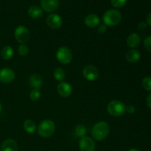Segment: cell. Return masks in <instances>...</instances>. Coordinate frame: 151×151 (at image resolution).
I'll list each match as a JSON object with an SVG mask.
<instances>
[{
    "label": "cell",
    "instance_id": "obj_1",
    "mask_svg": "<svg viewBox=\"0 0 151 151\" xmlns=\"http://www.w3.org/2000/svg\"><path fill=\"white\" fill-rule=\"evenodd\" d=\"M110 126L105 121L97 122L91 128V136L97 141H102L109 136Z\"/></svg>",
    "mask_w": 151,
    "mask_h": 151
},
{
    "label": "cell",
    "instance_id": "obj_2",
    "mask_svg": "<svg viewBox=\"0 0 151 151\" xmlns=\"http://www.w3.org/2000/svg\"><path fill=\"white\" fill-rule=\"evenodd\" d=\"M37 130L38 135L44 138H49L54 134L55 131V125L53 121L45 119L39 124Z\"/></svg>",
    "mask_w": 151,
    "mask_h": 151
},
{
    "label": "cell",
    "instance_id": "obj_3",
    "mask_svg": "<svg viewBox=\"0 0 151 151\" xmlns=\"http://www.w3.org/2000/svg\"><path fill=\"white\" fill-rule=\"evenodd\" d=\"M103 20L106 26H116L122 20V14L116 10H109L103 14Z\"/></svg>",
    "mask_w": 151,
    "mask_h": 151
},
{
    "label": "cell",
    "instance_id": "obj_4",
    "mask_svg": "<svg viewBox=\"0 0 151 151\" xmlns=\"http://www.w3.org/2000/svg\"><path fill=\"white\" fill-rule=\"evenodd\" d=\"M126 106L119 100H113L107 106V111L111 116H120L125 113Z\"/></svg>",
    "mask_w": 151,
    "mask_h": 151
},
{
    "label": "cell",
    "instance_id": "obj_5",
    "mask_svg": "<svg viewBox=\"0 0 151 151\" xmlns=\"http://www.w3.org/2000/svg\"><path fill=\"white\" fill-rule=\"evenodd\" d=\"M56 58L63 64H68L72 60V51L66 47H60L56 52Z\"/></svg>",
    "mask_w": 151,
    "mask_h": 151
},
{
    "label": "cell",
    "instance_id": "obj_6",
    "mask_svg": "<svg viewBox=\"0 0 151 151\" xmlns=\"http://www.w3.org/2000/svg\"><path fill=\"white\" fill-rule=\"evenodd\" d=\"M15 38L19 43L25 44L29 41V32L27 28L24 26H18L14 32Z\"/></svg>",
    "mask_w": 151,
    "mask_h": 151
},
{
    "label": "cell",
    "instance_id": "obj_7",
    "mask_svg": "<svg viewBox=\"0 0 151 151\" xmlns=\"http://www.w3.org/2000/svg\"><path fill=\"white\" fill-rule=\"evenodd\" d=\"M83 73L84 78L88 80V81H95L99 77L98 69L93 65H87V66H86L84 67L83 71Z\"/></svg>",
    "mask_w": 151,
    "mask_h": 151
},
{
    "label": "cell",
    "instance_id": "obj_8",
    "mask_svg": "<svg viewBox=\"0 0 151 151\" xmlns=\"http://www.w3.org/2000/svg\"><path fill=\"white\" fill-rule=\"evenodd\" d=\"M15 72L10 68L0 69V81L3 83H10L15 79Z\"/></svg>",
    "mask_w": 151,
    "mask_h": 151
},
{
    "label": "cell",
    "instance_id": "obj_9",
    "mask_svg": "<svg viewBox=\"0 0 151 151\" xmlns=\"http://www.w3.org/2000/svg\"><path fill=\"white\" fill-rule=\"evenodd\" d=\"M79 149L81 151H94L95 143L90 137H84L80 140Z\"/></svg>",
    "mask_w": 151,
    "mask_h": 151
},
{
    "label": "cell",
    "instance_id": "obj_10",
    "mask_svg": "<svg viewBox=\"0 0 151 151\" xmlns=\"http://www.w3.org/2000/svg\"><path fill=\"white\" fill-rule=\"evenodd\" d=\"M47 23L50 28L53 29H57L61 27L63 20L58 14L52 13L49 15L48 17L47 18Z\"/></svg>",
    "mask_w": 151,
    "mask_h": 151
},
{
    "label": "cell",
    "instance_id": "obj_11",
    "mask_svg": "<svg viewBox=\"0 0 151 151\" xmlns=\"http://www.w3.org/2000/svg\"><path fill=\"white\" fill-rule=\"evenodd\" d=\"M41 5L44 11L52 13L58 7L59 0H41Z\"/></svg>",
    "mask_w": 151,
    "mask_h": 151
},
{
    "label": "cell",
    "instance_id": "obj_12",
    "mask_svg": "<svg viewBox=\"0 0 151 151\" xmlns=\"http://www.w3.org/2000/svg\"><path fill=\"white\" fill-rule=\"evenodd\" d=\"M57 91L59 95L63 97H68L72 94V86L66 82H60L57 86Z\"/></svg>",
    "mask_w": 151,
    "mask_h": 151
},
{
    "label": "cell",
    "instance_id": "obj_13",
    "mask_svg": "<svg viewBox=\"0 0 151 151\" xmlns=\"http://www.w3.org/2000/svg\"><path fill=\"white\" fill-rule=\"evenodd\" d=\"M19 147L16 141L8 139L4 141L0 147V151H18Z\"/></svg>",
    "mask_w": 151,
    "mask_h": 151
},
{
    "label": "cell",
    "instance_id": "obj_14",
    "mask_svg": "<svg viewBox=\"0 0 151 151\" xmlns=\"http://www.w3.org/2000/svg\"><path fill=\"white\" fill-rule=\"evenodd\" d=\"M44 83L42 77L38 74H33L31 75L29 78V83L30 86L33 88H41Z\"/></svg>",
    "mask_w": 151,
    "mask_h": 151
},
{
    "label": "cell",
    "instance_id": "obj_15",
    "mask_svg": "<svg viewBox=\"0 0 151 151\" xmlns=\"http://www.w3.org/2000/svg\"><path fill=\"white\" fill-rule=\"evenodd\" d=\"M85 24L88 27H95L100 22V17L96 14H89L86 16L84 19Z\"/></svg>",
    "mask_w": 151,
    "mask_h": 151
},
{
    "label": "cell",
    "instance_id": "obj_16",
    "mask_svg": "<svg viewBox=\"0 0 151 151\" xmlns=\"http://www.w3.org/2000/svg\"><path fill=\"white\" fill-rule=\"evenodd\" d=\"M140 58H141V54H140L139 51L135 50V49H133V50L128 51L126 55H125L126 60L131 63H137V61L139 60Z\"/></svg>",
    "mask_w": 151,
    "mask_h": 151
},
{
    "label": "cell",
    "instance_id": "obj_17",
    "mask_svg": "<svg viewBox=\"0 0 151 151\" xmlns=\"http://www.w3.org/2000/svg\"><path fill=\"white\" fill-rule=\"evenodd\" d=\"M141 42V38L137 33H131L127 38V45L131 48H136L139 45Z\"/></svg>",
    "mask_w": 151,
    "mask_h": 151
},
{
    "label": "cell",
    "instance_id": "obj_18",
    "mask_svg": "<svg viewBox=\"0 0 151 151\" xmlns=\"http://www.w3.org/2000/svg\"><path fill=\"white\" fill-rule=\"evenodd\" d=\"M28 14L32 19H39L43 16V10L40 7L36 5H32L28 9Z\"/></svg>",
    "mask_w": 151,
    "mask_h": 151
},
{
    "label": "cell",
    "instance_id": "obj_19",
    "mask_svg": "<svg viewBox=\"0 0 151 151\" xmlns=\"http://www.w3.org/2000/svg\"><path fill=\"white\" fill-rule=\"evenodd\" d=\"M13 49L10 46H5L1 50V56L4 60H10L13 55Z\"/></svg>",
    "mask_w": 151,
    "mask_h": 151
},
{
    "label": "cell",
    "instance_id": "obj_20",
    "mask_svg": "<svg viewBox=\"0 0 151 151\" xmlns=\"http://www.w3.org/2000/svg\"><path fill=\"white\" fill-rule=\"evenodd\" d=\"M23 126L25 131L28 134H33L36 131V125H35V122L31 120V119L25 120L24 122Z\"/></svg>",
    "mask_w": 151,
    "mask_h": 151
},
{
    "label": "cell",
    "instance_id": "obj_21",
    "mask_svg": "<svg viewBox=\"0 0 151 151\" xmlns=\"http://www.w3.org/2000/svg\"><path fill=\"white\" fill-rule=\"evenodd\" d=\"M53 75H54L55 79L59 82H63V80L65 79V76H66L64 70L60 67L56 68L54 70Z\"/></svg>",
    "mask_w": 151,
    "mask_h": 151
},
{
    "label": "cell",
    "instance_id": "obj_22",
    "mask_svg": "<svg viewBox=\"0 0 151 151\" xmlns=\"http://www.w3.org/2000/svg\"><path fill=\"white\" fill-rule=\"evenodd\" d=\"M75 132L77 137H80V138H83V137H86L87 130L86 128L83 124H79V125H78L75 127Z\"/></svg>",
    "mask_w": 151,
    "mask_h": 151
},
{
    "label": "cell",
    "instance_id": "obj_23",
    "mask_svg": "<svg viewBox=\"0 0 151 151\" xmlns=\"http://www.w3.org/2000/svg\"><path fill=\"white\" fill-rule=\"evenodd\" d=\"M29 97L32 101H38L41 97V91L38 88H33L29 94Z\"/></svg>",
    "mask_w": 151,
    "mask_h": 151
},
{
    "label": "cell",
    "instance_id": "obj_24",
    "mask_svg": "<svg viewBox=\"0 0 151 151\" xmlns=\"http://www.w3.org/2000/svg\"><path fill=\"white\" fill-rule=\"evenodd\" d=\"M142 86L146 91H151V77H146L142 80Z\"/></svg>",
    "mask_w": 151,
    "mask_h": 151
},
{
    "label": "cell",
    "instance_id": "obj_25",
    "mask_svg": "<svg viewBox=\"0 0 151 151\" xmlns=\"http://www.w3.org/2000/svg\"><path fill=\"white\" fill-rule=\"evenodd\" d=\"M18 51L21 56H26L29 52V48L25 44H22L19 45Z\"/></svg>",
    "mask_w": 151,
    "mask_h": 151
},
{
    "label": "cell",
    "instance_id": "obj_26",
    "mask_svg": "<svg viewBox=\"0 0 151 151\" xmlns=\"http://www.w3.org/2000/svg\"><path fill=\"white\" fill-rule=\"evenodd\" d=\"M126 1L127 0H111L112 5L116 8H120V7H123Z\"/></svg>",
    "mask_w": 151,
    "mask_h": 151
},
{
    "label": "cell",
    "instance_id": "obj_27",
    "mask_svg": "<svg viewBox=\"0 0 151 151\" xmlns=\"http://www.w3.org/2000/svg\"><path fill=\"white\" fill-rule=\"evenodd\" d=\"M144 46L145 48L148 52H151V35L147 36L144 41Z\"/></svg>",
    "mask_w": 151,
    "mask_h": 151
},
{
    "label": "cell",
    "instance_id": "obj_28",
    "mask_svg": "<svg viewBox=\"0 0 151 151\" xmlns=\"http://www.w3.org/2000/svg\"><path fill=\"white\" fill-rule=\"evenodd\" d=\"M106 29H107V26H106V24H105L104 23L102 24H100V26H99L98 29H97V32H99V33H104L106 31Z\"/></svg>",
    "mask_w": 151,
    "mask_h": 151
},
{
    "label": "cell",
    "instance_id": "obj_29",
    "mask_svg": "<svg viewBox=\"0 0 151 151\" xmlns=\"http://www.w3.org/2000/svg\"><path fill=\"white\" fill-rule=\"evenodd\" d=\"M136 111V108L133 105H129L125 109V112H128V114H134Z\"/></svg>",
    "mask_w": 151,
    "mask_h": 151
},
{
    "label": "cell",
    "instance_id": "obj_30",
    "mask_svg": "<svg viewBox=\"0 0 151 151\" xmlns=\"http://www.w3.org/2000/svg\"><path fill=\"white\" fill-rule=\"evenodd\" d=\"M146 27H147V24L144 22H141L139 24H138V28L139 29H145Z\"/></svg>",
    "mask_w": 151,
    "mask_h": 151
},
{
    "label": "cell",
    "instance_id": "obj_31",
    "mask_svg": "<svg viewBox=\"0 0 151 151\" xmlns=\"http://www.w3.org/2000/svg\"><path fill=\"white\" fill-rule=\"evenodd\" d=\"M146 103H147V106L151 109V93L147 96V100H146Z\"/></svg>",
    "mask_w": 151,
    "mask_h": 151
},
{
    "label": "cell",
    "instance_id": "obj_32",
    "mask_svg": "<svg viewBox=\"0 0 151 151\" xmlns=\"http://www.w3.org/2000/svg\"><path fill=\"white\" fill-rule=\"evenodd\" d=\"M146 24L151 27V12L147 15V19H146Z\"/></svg>",
    "mask_w": 151,
    "mask_h": 151
},
{
    "label": "cell",
    "instance_id": "obj_33",
    "mask_svg": "<svg viewBox=\"0 0 151 151\" xmlns=\"http://www.w3.org/2000/svg\"><path fill=\"white\" fill-rule=\"evenodd\" d=\"M128 151H141V150H139V149H137V148H131Z\"/></svg>",
    "mask_w": 151,
    "mask_h": 151
},
{
    "label": "cell",
    "instance_id": "obj_34",
    "mask_svg": "<svg viewBox=\"0 0 151 151\" xmlns=\"http://www.w3.org/2000/svg\"><path fill=\"white\" fill-rule=\"evenodd\" d=\"M1 110H2V106H1V103H0V112L1 111Z\"/></svg>",
    "mask_w": 151,
    "mask_h": 151
}]
</instances>
